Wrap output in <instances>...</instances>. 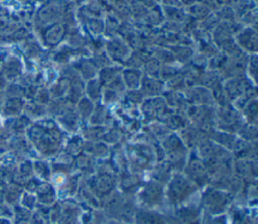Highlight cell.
I'll return each instance as SVG.
<instances>
[{"label": "cell", "instance_id": "obj_3", "mask_svg": "<svg viewBox=\"0 0 258 224\" xmlns=\"http://www.w3.org/2000/svg\"><path fill=\"white\" fill-rule=\"evenodd\" d=\"M234 198L224 190L208 185L202 189L200 197V207L203 213L211 216L226 214Z\"/></svg>", "mask_w": 258, "mask_h": 224}, {"label": "cell", "instance_id": "obj_11", "mask_svg": "<svg viewBox=\"0 0 258 224\" xmlns=\"http://www.w3.org/2000/svg\"><path fill=\"white\" fill-rule=\"evenodd\" d=\"M223 88L227 95V98L229 99L230 103H232L240 96L254 89L255 84L249 78L239 76L226 79L225 82L223 83Z\"/></svg>", "mask_w": 258, "mask_h": 224}, {"label": "cell", "instance_id": "obj_2", "mask_svg": "<svg viewBox=\"0 0 258 224\" xmlns=\"http://www.w3.org/2000/svg\"><path fill=\"white\" fill-rule=\"evenodd\" d=\"M199 190L200 189L190 182L182 172H173L164 186L165 201L168 206L174 208L187 203Z\"/></svg>", "mask_w": 258, "mask_h": 224}, {"label": "cell", "instance_id": "obj_36", "mask_svg": "<svg viewBox=\"0 0 258 224\" xmlns=\"http://www.w3.org/2000/svg\"><path fill=\"white\" fill-rule=\"evenodd\" d=\"M126 99L129 102V104L137 105L142 103V101L144 100V97L139 91V89H135V90H128V92L126 93Z\"/></svg>", "mask_w": 258, "mask_h": 224}, {"label": "cell", "instance_id": "obj_38", "mask_svg": "<svg viewBox=\"0 0 258 224\" xmlns=\"http://www.w3.org/2000/svg\"><path fill=\"white\" fill-rule=\"evenodd\" d=\"M185 224H202V223H201V219H199V220H196V221H192V222H188V223H185Z\"/></svg>", "mask_w": 258, "mask_h": 224}, {"label": "cell", "instance_id": "obj_15", "mask_svg": "<svg viewBox=\"0 0 258 224\" xmlns=\"http://www.w3.org/2000/svg\"><path fill=\"white\" fill-rule=\"evenodd\" d=\"M233 172L235 175L243 179L245 183L257 181V173H258L257 159L234 158Z\"/></svg>", "mask_w": 258, "mask_h": 224}, {"label": "cell", "instance_id": "obj_35", "mask_svg": "<svg viewBox=\"0 0 258 224\" xmlns=\"http://www.w3.org/2000/svg\"><path fill=\"white\" fill-rule=\"evenodd\" d=\"M202 224H228L226 214L219 216H211L203 213L201 217Z\"/></svg>", "mask_w": 258, "mask_h": 224}, {"label": "cell", "instance_id": "obj_23", "mask_svg": "<svg viewBox=\"0 0 258 224\" xmlns=\"http://www.w3.org/2000/svg\"><path fill=\"white\" fill-rule=\"evenodd\" d=\"M236 41L241 49L248 50L250 52H256L257 49V33L256 30L248 27L236 35Z\"/></svg>", "mask_w": 258, "mask_h": 224}, {"label": "cell", "instance_id": "obj_4", "mask_svg": "<svg viewBox=\"0 0 258 224\" xmlns=\"http://www.w3.org/2000/svg\"><path fill=\"white\" fill-rule=\"evenodd\" d=\"M125 152L128 170L131 172L144 174L156 162L154 147L148 143H134L129 145Z\"/></svg>", "mask_w": 258, "mask_h": 224}, {"label": "cell", "instance_id": "obj_29", "mask_svg": "<svg viewBox=\"0 0 258 224\" xmlns=\"http://www.w3.org/2000/svg\"><path fill=\"white\" fill-rule=\"evenodd\" d=\"M102 87H103V85L99 81V79L94 78L92 80H89V82L87 83V86L85 88L87 98L93 102L98 101L102 96V91H103Z\"/></svg>", "mask_w": 258, "mask_h": 224}, {"label": "cell", "instance_id": "obj_8", "mask_svg": "<svg viewBox=\"0 0 258 224\" xmlns=\"http://www.w3.org/2000/svg\"><path fill=\"white\" fill-rule=\"evenodd\" d=\"M92 192L101 201L117 189V175L96 172L85 179Z\"/></svg>", "mask_w": 258, "mask_h": 224}, {"label": "cell", "instance_id": "obj_17", "mask_svg": "<svg viewBox=\"0 0 258 224\" xmlns=\"http://www.w3.org/2000/svg\"><path fill=\"white\" fill-rule=\"evenodd\" d=\"M64 207H61L59 219L61 224H82L83 207L73 199L63 200Z\"/></svg>", "mask_w": 258, "mask_h": 224}, {"label": "cell", "instance_id": "obj_25", "mask_svg": "<svg viewBox=\"0 0 258 224\" xmlns=\"http://www.w3.org/2000/svg\"><path fill=\"white\" fill-rule=\"evenodd\" d=\"M142 77L143 75L141 71L137 69H127V70H124L123 73H121V78L123 80V83L128 90L139 89Z\"/></svg>", "mask_w": 258, "mask_h": 224}, {"label": "cell", "instance_id": "obj_1", "mask_svg": "<svg viewBox=\"0 0 258 224\" xmlns=\"http://www.w3.org/2000/svg\"><path fill=\"white\" fill-rule=\"evenodd\" d=\"M137 207L135 195L125 194L116 189L101 200L100 209L104 211L110 220L123 224H133Z\"/></svg>", "mask_w": 258, "mask_h": 224}, {"label": "cell", "instance_id": "obj_21", "mask_svg": "<svg viewBox=\"0 0 258 224\" xmlns=\"http://www.w3.org/2000/svg\"><path fill=\"white\" fill-rule=\"evenodd\" d=\"M81 180H82V177L76 172L67 175L63 182L59 186H57L58 188L57 195L63 200L75 198L77 191L79 189Z\"/></svg>", "mask_w": 258, "mask_h": 224}, {"label": "cell", "instance_id": "obj_32", "mask_svg": "<svg viewBox=\"0 0 258 224\" xmlns=\"http://www.w3.org/2000/svg\"><path fill=\"white\" fill-rule=\"evenodd\" d=\"M121 75V72L113 67H106L102 69V71L99 74V81L102 83V85L107 86L110 84L113 80H115L117 77Z\"/></svg>", "mask_w": 258, "mask_h": 224}, {"label": "cell", "instance_id": "obj_30", "mask_svg": "<svg viewBox=\"0 0 258 224\" xmlns=\"http://www.w3.org/2000/svg\"><path fill=\"white\" fill-rule=\"evenodd\" d=\"M109 113L106 109L105 105H96L94 111L90 117L91 125H104L108 120Z\"/></svg>", "mask_w": 258, "mask_h": 224}, {"label": "cell", "instance_id": "obj_33", "mask_svg": "<svg viewBox=\"0 0 258 224\" xmlns=\"http://www.w3.org/2000/svg\"><path fill=\"white\" fill-rule=\"evenodd\" d=\"M160 69H161V64L157 59H150L145 61L144 63V70H145L146 76L158 78Z\"/></svg>", "mask_w": 258, "mask_h": 224}, {"label": "cell", "instance_id": "obj_27", "mask_svg": "<svg viewBox=\"0 0 258 224\" xmlns=\"http://www.w3.org/2000/svg\"><path fill=\"white\" fill-rule=\"evenodd\" d=\"M94 108H95V105H94L93 101H91L87 97H82L77 102L76 111L82 121H87L90 119V117L94 111Z\"/></svg>", "mask_w": 258, "mask_h": 224}, {"label": "cell", "instance_id": "obj_34", "mask_svg": "<svg viewBox=\"0 0 258 224\" xmlns=\"http://www.w3.org/2000/svg\"><path fill=\"white\" fill-rule=\"evenodd\" d=\"M104 105H111V104H116L117 102L120 101V95L113 90L105 87L102 91V96Z\"/></svg>", "mask_w": 258, "mask_h": 224}, {"label": "cell", "instance_id": "obj_13", "mask_svg": "<svg viewBox=\"0 0 258 224\" xmlns=\"http://www.w3.org/2000/svg\"><path fill=\"white\" fill-rule=\"evenodd\" d=\"M143 181L142 174L126 170L117 175V189L125 194L135 195Z\"/></svg>", "mask_w": 258, "mask_h": 224}, {"label": "cell", "instance_id": "obj_9", "mask_svg": "<svg viewBox=\"0 0 258 224\" xmlns=\"http://www.w3.org/2000/svg\"><path fill=\"white\" fill-rule=\"evenodd\" d=\"M140 110L147 122H161L166 116L174 111L166 105L163 97L161 96L144 99L141 103Z\"/></svg>", "mask_w": 258, "mask_h": 224}, {"label": "cell", "instance_id": "obj_18", "mask_svg": "<svg viewBox=\"0 0 258 224\" xmlns=\"http://www.w3.org/2000/svg\"><path fill=\"white\" fill-rule=\"evenodd\" d=\"M75 198H76V201L82 207H87V209H91V210L100 209L101 201L92 192V190L87 185L85 179H83V178L81 180V183H80V186H79V189L77 191Z\"/></svg>", "mask_w": 258, "mask_h": 224}, {"label": "cell", "instance_id": "obj_20", "mask_svg": "<svg viewBox=\"0 0 258 224\" xmlns=\"http://www.w3.org/2000/svg\"><path fill=\"white\" fill-rule=\"evenodd\" d=\"M97 160L85 152H81L74 157V172L78 173L83 179H86L96 173Z\"/></svg>", "mask_w": 258, "mask_h": 224}, {"label": "cell", "instance_id": "obj_19", "mask_svg": "<svg viewBox=\"0 0 258 224\" xmlns=\"http://www.w3.org/2000/svg\"><path fill=\"white\" fill-rule=\"evenodd\" d=\"M165 84L159 79L144 75L141 79L139 91L143 95L144 99L161 96L164 91Z\"/></svg>", "mask_w": 258, "mask_h": 224}, {"label": "cell", "instance_id": "obj_22", "mask_svg": "<svg viewBox=\"0 0 258 224\" xmlns=\"http://www.w3.org/2000/svg\"><path fill=\"white\" fill-rule=\"evenodd\" d=\"M83 152L89 154L96 160L105 159L110 156L109 145L104 141H85L83 143Z\"/></svg>", "mask_w": 258, "mask_h": 224}, {"label": "cell", "instance_id": "obj_10", "mask_svg": "<svg viewBox=\"0 0 258 224\" xmlns=\"http://www.w3.org/2000/svg\"><path fill=\"white\" fill-rule=\"evenodd\" d=\"M203 211L200 204L184 203L172 208L170 214H167L170 224H185L201 219Z\"/></svg>", "mask_w": 258, "mask_h": 224}, {"label": "cell", "instance_id": "obj_31", "mask_svg": "<svg viewBox=\"0 0 258 224\" xmlns=\"http://www.w3.org/2000/svg\"><path fill=\"white\" fill-rule=\"evenodd\" d=\"M106 130V127L104 128L103 125H91L83 130V135L88 141H100Z\"/></svg>", "mask_w": 258, "mask_h": 224}, {"label": "cell", "instance_id": "obj_16", "mask_svg": "<svg viewBox=\"0 0 258 224\" xmlns=\"http://www.w3.org/2000/svg\"><path fill=\"white\" fill-rule=\"evenodd\" d=\"M182 93L189 105H212V106H214V104H215L211 91L205 87H202L199 85L185 87V89L182 91Z\"/></svg>", "mask_w": 258, "mask_h": 224}, {"label": "cell", "instance_id": "obj_28", "mask_svg": "<svg viewBox=\"0 0 258 224\" xmlns=\"http://www.w3.org/2000/svg\"><path fill=\"white\" fill-rule=\"evenodd\" d=\"M243 119L246 123L249 124H256L257 121V115H258V109H257V100L256 98L250 100L244 108L240 111Z\"/></svg>", "mask_w": 258, "mask_h": 224}, {"label": "cell", "instance_id": "obj_26", "mask_svg": "<svg viewBox=\"0 0 258 224\" xmlns=\"http://www.w3.org/2000/svg\"><path fill=\"white\" fill-rule=\"evenodd\" d=\"M187 118L184 114L178 112H171L168 116H166L161 122L171 131H180L187 125Z\"/></svg>", "mask_w": 258, "mask_h": 224}, {"label": "cell", "instance_id": "obj_12", "mask_svg": "<svg viewBox=\"0 0 258 224\" xmlns=\"http://www.w3.org/2000/svg\"><path fill=\"white\" fill-rule=\"evenodd\" d=\"M255 208H249L244 204L232 203L226 212L228 224H256V217L253 215Z\"/></svg>", "mask_w": 258, "mask_h": 224}, {"label": "cell", "instance_id": "obj_5", "mask_svg": "<svg viewBox=\"0 0 258 224\" xmlns=\"http://www.w3.org/2000/svg\"><path fill=\"white\" fill-rule=\"evenodd\" d=\"M164 186L158 182L147 179L144 180L135 193L136 203L139 207L156 209L165 202Z\"/></svg>", "mask_w": 258, "mask_h": 224}, {"label": "cell", "instance_id": "obj_39", "mask_svg": "<svg viewBox=\"0 0 258 224\" xmlns=\"http://www.w3.org/2000/svg\"><path fill=\"white\" fill-rule=\"evenodd\" d=\"M118 224H123V223H119V222H118Z\"/></svg>", "mask_w": 258, "mask_h": 224}, {"label": "cell", "instance_id": "obj_14", "mask_svg": "<svg viewBox=\"0 0 258 224\" xmlns=\"http://www.w3.org/2000/svg\"><path fill=\"white\" fill-rule=\"evenodd\" d=\"M133 224H170L167 214L157 211V209H148L137 207Z\"/></svg>", "mask_w": 258, "mask_h": 224}, {"label": "cell", "instance_id": "obj_7", "mask_svg": "<svg viewBox=\"0 0 258 224\" xmlns=\"http://www.w3.org/2000/svg\"><path fill=\"white\" fill-rule=\"evenodd\" d=\"M182 173L200 190L210 184V176L208 170L203 159L197 154L196 151L188 153V157Z\"/></svg>", "mask_w": 258, "mask_h": 224}, {"label": "cell", "instance_id": "obj_6", "mask_svg": "<svg viewBox=\"0 0 258 224\" xmlns=\"http://www.w3.org/2000/svg\"><path fill=\"white\" fill-rule=\"evenodd\" d=\"M185 116L191 125L204 131L207 135L216 128V108L212 105H189Z\"/></svg>", "mask_w": 258, "mask_h": 224}, {"label": "cell", "instance_id": "obj_37", "mask_svg": "<svg viewBox=\"0 0 258 224\" xmlns=\"http://www.w3.org/2000/svg\"><path fill=\"white\" fill-rule=\"evenodd\" d=\"M248 75H249V79L256 84V74H257V60H256V54L254 53L250 59H249V63L246 66Z\"/></svg>", "mask_w": 258, "mask_h": 224}, {"label": "cell", "instance_id": "obj_24", "mask_svg": "<svg viewBox=\"0 0 258 224\" xmlns=\"http://www.w3.org/2000/svg\"><path fill=\"white\" fill-rule=\"evenodd\" d=\"M149 177L148 179L153 180L155 182H158L162 185H166L168 180L170 179L173 171L169 166V164L165 161H159L155 162L148 171H147Z\"/></svg>", "mask_w": 258, "mask_h": 224}]
</instances>
